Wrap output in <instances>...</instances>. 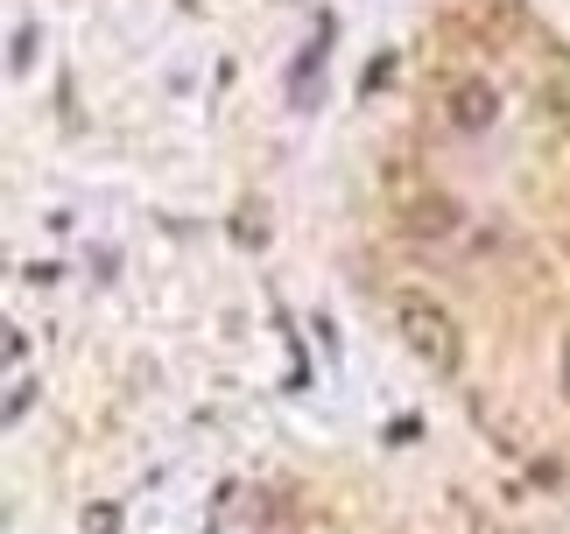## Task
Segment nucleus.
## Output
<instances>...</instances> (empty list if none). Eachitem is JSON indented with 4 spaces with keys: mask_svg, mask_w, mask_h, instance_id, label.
Segmentation results:
<instances>
[{
    "mask_svg": "<svg viewBox=\"0 0 570 534\" xmlns=\"http://www.w3.org/2000/svg\"><path fill=\"white\" fill-rule=\"evenodd\" d=\"M394 330H402V338H409V352H415V359H430L436 373H451V366H458V352H465V345H458V324H451V309H444V303H430L423 288L394 296Z\"/></svg>",
    "mask_w": 570,
    "mask_h": 534,
    "instance_id": "f257e3e1",
    "label": "nucleus"
},
{
    "mask_svg": "<svg viewBox=\"0 0 570 534\" xmlns=\"http://www.w3.org/2000/svg\"><path fill=\"white\" fill-rule=\"evenodd\" d=\"M451 120L465 127V134L487 127L493 120V92H487V85H458V92H451Z\"/></svg>",
    "mask_w": 570,
    "mask_h": 534,
    "instance_id": "f03ea898",
    "label": "nucleus"
}]
</instances>
